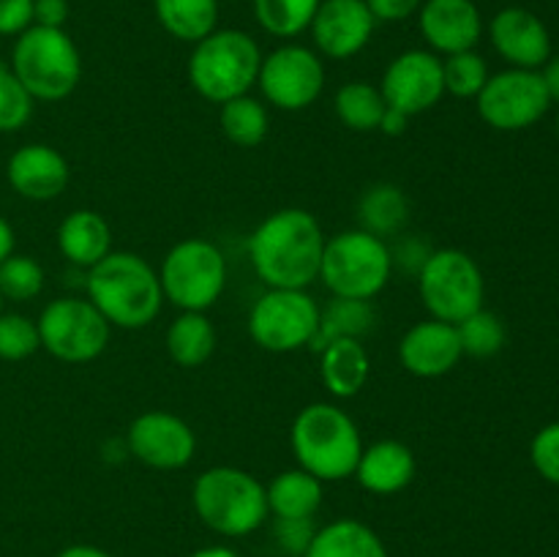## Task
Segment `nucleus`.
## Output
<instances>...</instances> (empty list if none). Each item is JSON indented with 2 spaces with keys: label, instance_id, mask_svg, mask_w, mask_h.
<instances>
[{
  "label": "nucleus",
  "instance_id": "obj_1",
  "mask_svg": "<svg viewBox=\"0 0 559 557\" xmlns=\"http://www.w3.org/2000/svg\"><path fill=\"white\" fill-rule=\"evenodd\" d=\"M325 240L314 213L282 208L262 218L251 233V268L271 289H309L320 278Z\"/></svg>",
  "mask_w": 559,
  "mask_h": 557
},
{
  "label": "nucleus",
  "instance_id": "obj_2",
  "mask_svg": "<svg viewBox=\"0 0 559 557\" xmlns=\"http://www.w3.org/2000/svg\"><path fill=\"white\" fill-rule=\"evenodd\" d=\"M87 300L112 328L140 331L164 306L158 271L136 251H109L85 276Z\"/></svg>",
  "mask_w": 559,
  "mask_h": 557
},
{
  "label": "nucleus",
  "instance_id": "obj_3",
  "mask_svg": "<svg viewBox=\"0 0 559 557\" xmlns=\"http://www.w3.org/2000/svg\"><path fill=\"white\" fill-rule=\"evenodd\" d=\"M289 448L300 470L328 481L353 478L364 453V437L358 424L338 404H306L289 429Z\"/></svg>",
  "mask_w": 559,
  "mask_h": 557
},
{
  "label": "nucleus",
  "instance_id": "obj_4",
  "mask_svg": "<svg viewBox=\"0 0 559 557\" xmlns=\"http://www.w3.org/2000/svg\"><path fill=\"white\" fill-rule=\"evenodd\" d=\"M260 66L262 49L251 33L216 27L191 49L189 82L205 102L222 107L257 85Z\"/></svg>",
  "mask_w": 559,
  "mask_h": 557
},
{
  "label": "nucleus",
  "instance_id": "obj_5",
  "mask_svg": "<svg viewBox=\"0 0 559 557\" xmlns=\"http://www.w3.org/2000/svg\"><path fill=\"white\" fill-rule=\"evenodd\" d=\"M191 502L202 524L227 538L254 533L271 513L265 486L233 464H218L197 475Z\"/></svg>",
  "mask_w": 559,
  "mask_h": 557
},
{
  "label": "nucleus",
  "instance_id": "obj_6",
  "mask_svg": "<svg viewBox=\"0 0 559 557\" xmlns=\"http://www.w3.org/2000/svg\"><path fill=\"white\" fill-rule=\"evenodd\" d=\"M9 66L36 102H63L82 80V55L63 27L31 25L22 31Z\"/></svg>",
  "mask_w": 559,
  "mask_h": 557
},
{
  "label": "nucleus",
  "instance_id": "obj_7",
  "mask_svg": "<svg viewBox=\"0 0 559 557\" xmlns=\"http://www.w3.org/2000/svg\"><path fill=\"white\" fill-rule=\"evenodd\" d=\"M393 257L388 240L366 229H344L325 240L320 278L333 298L371 300L388 287Z\"/></svg>",
  "mask_w": 559,
  "mask_h": 557
},
{
  "label": "nucleus",
  "instance_id": "obj_8",
  "mask_svg": "<svg viewBox=\"0 0 559 557\" xmlns=\"http://www.w3.org/2000/svg\"><path fill=\"white\" fill-rule=\"evenodd\" d=\"M158 282L180 311H207L227 287V257L205 238L180 240L164 254Z\"/></svg>",
  "mask_w": 559,
  "mask_h": 557
},
{
  "label": "nucleus",
  "instance_id": "obj_9",
  "mask_svg": "<svg viewBox=\"0 0 559 557\" xmlns=\"http://www.w3.org/2000/svg\"><path fill=\"white\" fill-rule=\"evenodd\" d=\"M418 293L431 320L459 325L484 309L486 282L480 265L462 249H435L418 271Z\"/></svg>",
  "mask_w": 559,
  "mask_h": 557
},
{
  "label": "nucleus",
  "instance_id": "obj_10",
  "mask_svg": "<svg viewBox=\"0 0 559 557\" xmlns=\"http://www.w3.org/2000/svg\"><path fill=\"white\" fill-rule=\"evenodd\" d=\"M322 309L309 289H271L249 311V336L267 353H295L314 344Z\"/></svg>",
  "mask_w": 559,
  "mask_h": 557
},
{
  "label": "nucleus",
  "instance_id": "obj_11",
  "mask_svg": "<svg viewBox=\"0 0 559 557\" xmlns=\"http://www.w3.org/2000/svg\"><path fill=\"white\" fill-rule=\"evenodd\" d=\"M36 325L41 347L63 364L96 360L107 349L109 331H112V325L104 320V315L91 300L74 298V295L49 300L38 315Z\"/></svg>",
  "mask_w": 559,
  "mask_h": 557
},
{
  "label": "nucleus",
  "instance_id": "obj_12",
  "mask_svg": "<svg viewBox=\"0 0 559 557\" xmlns=\"http://www.w3.org/2000/svg\"><path fill=\"white\" fill-rule=\"evenodd\" d=\"M262 98L284 112L309 109L325 87V63L317 49L304 44H282L273 52L262 55L257 76Z\"/></svg>",
  "mask_w": 559,
  "mask_h": 557
},
{
  "label": "nucleus",
  "instance_id": "obj_13",
  "mask_svg": "<svg viewBox=\"0 0 559 557\" xmlns=\"http://www.w3.org/2000/svg\"><path fill=\"white\" fill-rule=\"evenodd\" d=\"M478 115L497 131H522L538 123L549 112L551 96L540 71L506 69L486 80L475 96Z\"/></svg>",
  "mask_w": 559,
  "mask_h": 557
},
{
  "label": "nucleus",
  "instance_id": "obj_14",
  "mask_svg": "<svg viewBox=\"0 0 559 557\" xmlns=\"http://www.w3.org/2000/svg\"><path fill=\"white\" fill-rule=\"evenodd\" d=\"M380 91L388 107L399 109L409 118L429 112L445 96L442 58L431 49H407V52L396 55L382 74Z\"/></svg>",
  "mask_w": 559,
  "mask_h": 557
},
{
  "label": "nucleus",
  "instance_id": "obj_15",
  "mask_svg": "<svg viewBox=\"0 0 559 557\" xmlns=\"http://www.w3.org/2000/svg\"><path fill=\"white\" fill-rule=\"evenodd\" d=\"M126 446L136 462L153 470H180L194 459L197 435L180 415L147 410L131 420Z\"/></svg>",
  "mask_w": 559,
  "mask_h": 557
},
{
  "label": "nucleus",
  "instance_id": "obj_16",
  "mask_svg": "<svg viewBox=\"0 0 559 557\" xmlns=\"http://www.w3.org/2000/svg\"><path fill=\"white\" fill-rule=\"evenodd\" d=\"M374 27L366 0H322L309 31L320 58L349 60L364 52Z\"/></svg>",
  "mask_w": 559,
  "mask_h": 557
},
{
  "label": "nucleus",
  "instance_id": "obj_17",
  "mask_svg": "<svg viewBox=\"0 0 559 557\" xmlns=\"http://www.w3.org/2000/svg\"><path fill=\"white\" fill-rule=\"evenodd\" d=\"M418 27L435 55H456L478 47L484 36V16L475 0H424Z\"/></svg>",
  "mask_w": 559,
  "mask_h": 557
},
{
  "label": "nucleus",
  "instance_id": "obj_18",
  "mask_svg": "<svg viewBox=\"0 0 559 557\" xmlns=\"http://www.w3.org/2000/svg\"><path fill=\"white\" fill-rule=\"evenodd\" d=\"M489 38L491 47L502 60L511 63V69L538 71L551 58L549 27L538 14L522 5H508L497 11L489 22Z\"/></svg>",
  "mask_w": 559,
  "mask_h": 557
},
{
  "label": "nucleus",
  "instance_id": "obj_19",
  "mask_svg": "<svg viewBox=\"0 0 559 557\" xmlns=\"http://www.w3.org/2000/svg\"><path fill=\"white\" fill-rule=\"evenodd\" d=\"M462 342H459V331L451 322L440 320H424L415 322L399 342V360L404 369L424 380H435V377L448 375L462 360Z\"/></svg>",
  "mask_w": 559,
  "mask_h": 557
},
{
  "label": "nucleus",
  "instance_id": "obj_20",
  "mask_svg": "<svg viewBox=\"0 0 559 557\" xmlns=\"http://www.w3.org/2000/svg\"><path fill=\"white\" fill-rule=\"evenodd\" d=\"M5 178L9 186L20 197L33 202H49L60 197L69 186L71 169L60 151L44 142H31L11 153L5 164Z\"/></svg>",
  "mask_w": 559,
  "mask_h": 557
},
{
  "label": "nucleus",
  "instance_id": "obj_21",
  "mask_svg": "<svg viewBox=\"0 0 559 557\" xmlns=\"http://www.w3.org/2000/svg\"><path fill=\"white\" fill-rule=\"evenodd\" d=\"M355 478L371 495H399L415 478V453L402 440H377L364 448Z\"/></svg>",
  "mask_w": 559,
  "mask_h": 557
},
{
  "label": "nucleus",
  "instance_id": "obj_22",
  "mask_svg": "<svg viewBox=\"0 0 559 557\" xmlns=\"http://www.w3.org/2000/svg\"><path fill=\"white\" fill-rule=\"evenodd\" d=\"M371 358L364 339H333L320 349V380L336 399H353L366 388Z\"/></svg>",
  "mask_w": 559,
  "mask_h": 557
},
{
  "label": "nucleus",
  "instance_id": "obj_23",
  "mask_svg": "<svg viewBox=\"0 0 559 557\" xmlns=\"http://www.w3.org/2000/svg\"><path fill=\"white\" fill-rule=\"evenodd\" d=\"M58 249L71 265L91 271L112 251V229L96 211H71L58 227Z\"/></svg>",
  "mask_w": 559,
  "mask_h": 557
},
{
  "label": "nucleus",
  "instance_id": "obj_24",
  "mask_svg": "<svg viewBox=\"0 0 559 557\" xmlns=\"http://www.w3.org/2000/svg\"><path fill=\"white\" fill-rule=\"evenodd\" d=\"M267 511L276 519H314L320 511L325 486L306 470H284L265 486Z\"/></svg>",
  "mask_w": 559,
  "mask_h": 557
},
{
  "label": "nucleus",
  "instance_id": "obj_25",
  "mask_svg": "<svg viewBox=\"0 0 559 557\" xmlns=\"http://www.w3.org/2000/svg\"><path fill=\"white\" fill-rule=\"evenodd\" d=\"M304 557H391L388 546L369 524L358 519H336L317 528Z\"/></svg>",
  "mask_w": 559,
  "mask_h": 557
},
{
  "label": "nucleus",
  "instance_id": "obj_26",
  "mask_svg": "<svg viewBox=\"0 0 559 557\" xmlns=\"http://www.w3.org/2000/svg\"><path fill=\"white\" fill-rule=\"evenodd\" d=\"M358 222L360 229L382 240L399 235L409 224L407 194L396 183L369 186L358 200Z\"/></svg>",
  "mask_w": 559,
  "mask_h": 557
},
{
  "label": "nucleus",
  "instance_id": "obj_27",
  "mask_svg": "<svg viewBox=\"0 0 559 557\" xmlns=\"http://www.w3.org/2000/svg\"><path fill=\"white\" fill-rule=\"evenodd\" d=\"M216 349V328L205 311H180L167 328V353L183 369H197Z\"/></svg>",
  "mask_w": 559,
  "mask_h": 557
},
{
  "label": "nucleus",
  "instance_id": "obj_28",
  "mask_svg": "<svg viewBox=\"0 0 559 557\" xmlns=\"http://www.w3.org/2000/svg\"><path fill=\"white\" fill-rule=\"evenodd\" d=\"M156 20L173 38L197 44L218 27V0H153Z\"/></svg>",
  "mask_w": 559,
  "mask_h": 557
},
{
  "label": "nucleus",
  "instance_id": "obj_29",
  "mask_svg": "<svg viewBox=\"0 0 559 557\" xmlns=\"http://www.w3.org/2000/svg\"><path fill=\"white\" fill-rule=\"evenodd\" d=\"M385 109L388 104L382 98L380 87L369 85L364 80L347 82L333 96V112H336V118L349 131H360V134H369V131L380 129V120L385 115Z\"/></svg>",
  "mask_w": 559,
  "mask_h": 557
},
{
  "label": "nucleus",
  "instance_id": "obj_30",
  "mask_svg": "<svg viewBox=\"0 0 559 557\" xmlns=\"http://www.w3.org/2000/svg\"><path fill=\"white\" fill-rule=\"evenodd\" d=\"M374 306L371 300H349L333 298L322 309L320 331H317L314 347L322 349L333 339H364L366 333L374 331Z\"/></svg>",
  "mask_w": 559,
  "mask_h": 557
},
{
  "label": "nucleus",
  "instance_id": "obj_31",
  "mask_svg": "<svg viewBox=\"0 0 559 557\" xmlns=\"http://www.w3.org/2000/svg\"><path fill=\"white\" fill-rule=\"evenodd\" d=\"M218 126H222L224 137L238 147H257L265 142L267 129H271V115H267L265 104L254 96H238L233 102L222 104L218 112Z\"/></svg>",
  "mask_w": 559,
  "mask_h": 557
},
{
  "label": "nucleus",
  "instance_id": "obj_32",
  "mask_svg": "<svg viewBox=\"0 0 559 557\" xmlns=\"http://www.w3.org/2000/svg\"><path fill=\"white\" fill-rule=\"evenodd\" d=\"M254 16L267 36L295 38L309 31L322 0H251Z\"/></svg>",
  "mask_w": 559,
  "mask_h": 557
},
{
  "label": "nucleus",
  "instance_id": "obj_33",
  "mask_svg": "<svg viewBox=\"0 0 559 557\" xmlns=\"http://www.w3.org/2000/svg\"><path fill=\"white\" fill-rule=\"evenodd\" d=\"M462 353L469 358H491L506 344V325L500 317L489 309H478L475 315L464 317L456 325Z\"/></svg>",
  "mask_w": 559,
  "mask_h": 557
},
{
  "label": "nucleus",
  "instance_id": "obj_34",
  "mask_svg": "<svg viewBox=\"0 0 559 557\" xmlns=\"http://www.w3.org/2000/svg\"><path fill=\"white\" fill-rule=\"evenodd\" d=\"M489 66L475 49L456 52L442 58V80H445V93L456 98H475L484 91L489 80Z\"/></svg>",
  "mask_w": 559,
  "mask_h": 557
},
{
  "label": "nucleus",
  "instance_id": "obj_35",
  "mask_svg": "<svg viewBox=\"0 0 559 557\" xmlns=\"http://www.w3.org/2000/svg\"><path fill=\"white\" fill-rule=\"evenodd\" d=\"M44 289V268L27 254H11L0 262V295L3 300L25 304Z\"/></svg>",
  "mask_w": 559,
  "mask_h": 557
},
{
  "label": "nucleus",
  "instance_id": "obj_36",
  "mask_svg": "<svg viewBox=\"0 0 559 557\" xmlns=\"http://www.w3.org/2000/svg\"><path fill=\"white\" fill-rule=\"evenodd\" d=\"M36 98L27 93V87L16 80L9 63H0V134H14L25 129L33 118Z\"/></svg>",
  "mask_w": 559,
  "mask_h": 557
},
{
  "label": "nucleus",
  "instance_id": "obj_37",
  "mask_svg": "<svg viewBox=\"0 0 559 557\" xmlns=\"http://www.w3.org/2000/svg\"><path fill=\"white\" fill-rule=\"evenodd\" d=\"M41 347L36 320L16 311H0V358L25 360Z\"/></svg>",
  "mask_w": 559,
  "mask_h": 557
},
{
  "label": "nucleus",
  "instance_id": "obj_38",
  "mask_svg": "<svg viewBox=\"0 0 559 557\" xmlns=\"http://www.w3.org/2000/svg\"><path fill=\"white\" fill-rule=\"evenodd\" d=\"M530 459L540 478L559 486V420L546 424L530 442Z\"/></svg>",
  "mask_w": 559,
  "mask_h": 557
},
{
  "label": "nucleus",
  "instance_id": "obj_39",
  "mask_svg": "<svg viewBox=\"0 0 559 557\" xmlns=\"http://www.w3.org/2000/svg\"><path fill=\"white\" fill-rule=\"evenodd\" d=\"M314 533V519H276V528H273L278 549L289 557H304Z\"/></svg>",
  "mask_w": 559,
  "mask_h": 557
},
{
  "label": "nucleus",
  "instance_id": "obj_40",
  "mask_svg": "<svg viewBox=\"0 0 559 557\" xmlns=\"http://www.w3.org/2000/svg\"><path fill=\"white\" fill-rule=\"evenodd\" d=\"M33 25V0H0V36H20Z\"/></svg>",
  "mask_w": 559,
  "mask_h": 557
},
{
  "label": "nucleus",
  "instance_id": "obj_41",
  "mask_svg": "<svg viewBox=\"0 0 559 557\" xmlns=\"http://www.w3.org/2000/svg\"><path fill=\"white\" fill-rule=\"evenodd\" d=\"M424 0H366L377 22H404L418 14Z\"/></svg>",
  "mask_w": 559,
  "mask_h": 557
},
{
  "label": "nucleus",
  "instance_id": "obj_42",
  "mask_svg": "<svg viewBox=\"0 0 559 557\" xmlns=\"http://www.w3.org/2000/svg\"><path fill=\"white\" fill-rule=\"evenodd\" d=\"M69 20V0H33V25L63 27Z\"/></svg>",
  "mask_w": 559,
  "mask_h": 557
},
{
  "label": "nucleus",
  "instance_id": "obj_43",
  "mask_svg": "<svg viewBox=\"0 0 559 557\" xmlns=\"http://www.w3.org/2000/svg\"><path fill=\"white\" fill-rule=\"evenodd\" d=\"M431 251H435V249H426V246L420 244V240H413V238H409V240H404V244L399 246L396 251L391 249V257H393V268H396V265H402L404 271H407V268H413V271L418 273L420 268H424V262L429 260V254H431Z\"/></svg>",
  "mask_w": 559,
  "mask_h": 557
},
{
  "label": "nucleus",
  "instance_id": "obj_44",
  "mask_svg": "<svg viewBox=\"0 0 559 557\" xmlns=\"http://www.w3.org/2000/svg\"><path fill=\"white\" fill-rule=\"evenodd\" d=\"M407 126H409V115L388 107L385 115H382V120H380V129L377 131H382V134H388V137H402L404 131H407Z\"/></svg>",
  "mask_w": 559,
  "mask_h": 557
},
{
  "label": "nucleus",
  "instance_id": "obj_45",
  "mask_svg": "<svg viewBox=\"0 0 559 557\" xmlns=\"http://www.w3.org/2000/svg\"><path fill=\"white\" fill-rule=\"evenodd\" d=\"M538 71H540V80H544L546 91H549L551 102H559V55L557 58L546 60Z\"/></svg>",
  "mask_w": 559,
  "mask_h": 557
},
{
  "label": "nucleus",
  "instance_id": "obj_46",
  "mask_svg": "<svg viewBox=\"0 0 559 557\" xmlns=\"http://www.w3.org/2000/svg\"><path fill=\"white\" fill-rule=\"evenodd\" d=\"M14 246H16L14 227L0 216V262H5L11 254H14Z\"/></svg>",
  "mask_w": 559,
  "mask_h": 557
},
{
  "label": "nucleus",
  "instance_id": "obj_47",
  "mask_svg": "<svg viewBox=\"0 0 559 557\" xmlns=\"http://www.w3.org/2000/svg\"><path fill=\"white\" fill-rule=\"evenodd\" d=\"M55 557H112L109 552L98 549V546L91 544H74V546H66L63 552H58Z\"/></svg>",
  "mask_w": 559,
  "mask_h": 557
},
{
  "label": "nucleus",
  "instance_id": "obj_48",
  "mask_svg": "<svg viewBox=\"0 0 559 557\" xmlns=\"http://www.w3.org/2000/svg\"><path fill=\"white\" fill-rule=\"evenodd\" d=\"M191 557H240V555L235 549H229V546H205V549H197Z\"/></svg>",
  "mask_w": 559,
  "mask_h": 557
},
{
  "label": "nucleus",
  "instance_id": "obj_49",
  "mask_svg": "<svg viewBox=\"0 0 559 557\" xmlns=\"http://www.w3.org/2000/svg\"><path fill=\"white\" fill-rule=\"evenodd\" d=\"M0 311H3V295H0Z\"/></svg>",
  "mask_w": 559,
  "mask_h": 557
},
{
  "label": "nucleus",
  "instance_id": "obj_50",
  "mask_svg": "<svg viewBox=\"0 0 559 557\" xmlns=\"http://www.w3.org/2000/svg\"><path fill=\"white\" fill-rule=\"evenodd\" d=\"M557 131H559V115H557Z\"/></svg>",
  "mask_w": 559,
  "mask_h": 557
}]
</instances>
